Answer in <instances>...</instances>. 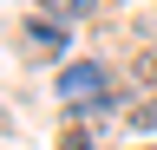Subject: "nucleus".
<instances>
[{"label": "nucleus", "instance_id": "f257e3e1", "mask_svg": "<svg viewBox=\"0 0 157 150\" xmlns=\"http://www.w3.org/2000/svg\"><path fill=\"white\" fill-rule=\"evenodd\" d=\"M59 91H66V98H78V91H98V65H72V72H59Z\"/></svg>", "mask_w": 157, "mask_h": 150}, {"label": "nucleus", "instance_id": "f03ea898", "mask_svg": "<svg viewBox=\"0 0 157 150\" xmlns=\"http://www.w3.org/2000/svg\"><path fill=\"white\" fill-rule=\"evenodd\" d=\"M39 7H46L59 26H72V20H85V13H92V0H39Z\"/></svg>", "mask_w": 157, "mask_h": 150}, {"label": "nucleus", "instance_id": "39448f33", "mask_svg": "<svg viewBox=\"0 0 157 150\" xmlns=\"http://www.w3.org/2000/svg\"><path fill=\"white\" fill-rule=\"evenodd\" d=\"M151 150H157V144H151Z\"/></svg>", "mask_w": 157, "mask_h": 150}, {"label": "nucleus", "instance_id": "7ed1b4c3", "mask_svg": "<svg viewBox=\"0 0 157 150\" xmlns=\"http://www.w3.org/2000/svg\"><path fill=\"white\" fill-rule=\"evenodd\" d=\"M131 124H137V130H157V91H151V98H137V104H131Z\"/></svg>", "mask_w": 157, "mask_h": 150}, {"label": "nucleus", "instance_id": "20e7f679", "mask_svg": "<svg viewBox=\"0 0 157 150\" xmlns=\"http://www.w3.org/2000/svg\"><path fill=\"white\" fill-rule=\"evenodd\" d=\"M137 72H144V85H157V52H144V59H137Z\"/></svg>", "mask_w": 157, "mask_h": 150}]
</instances>
